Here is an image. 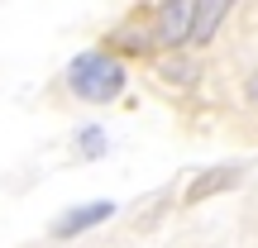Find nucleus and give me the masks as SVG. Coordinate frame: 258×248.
<instances>
[{
	"label": "nucleus",
	"mask_w": 258,
	"mask_h": 248,
	"mask_svg": "<svg viewBox=\"0 0 258 248\" xmlns=\"http://www.w3.org/2000/svg\"><path fill=\"white\" fill-rule=\"evenodd\" d=\"M67 86H72L82 101L105 105V101H115V96H120V86H124V67L115 62L110 53H82L72 67H67Z\"/></svg>",
	"instance_id": "obj_1"
},
{
	"label": "nucleus",
	"mask_w": 258,
	"mask_h": 248,
	"mask_svg": "<svg viewBox=\"0 0 258 248\" xmlns=\"http://www.w3.org/2000/svg\"><path fill=\"white\" fill-rule=\"evenodd\" d=\"M234 177H239V167H211V172H201L191 182V191H186V201H201V196H215L220 186H230Z\"/></svg>",
	"instance_id": "obj_5"
},
{
	"label": "nucleus",
	"mask_w": 258,
	"mask_h": 248,
	"mask_svg": "<svg viewBox=\"0 0 258 248\" xmlns=\"http://www.w3.org/2000/svg\"><path fill=\"white\" fill-rule=\"evenodd\" d=\"M110 215H115V205H110V201H91V205H77V210H67L62 220L53 224V234H57V239H77L82 229H91V224L110 220Z\"/></svg>",
	"instance_id": "obj_3"
},
{
	"label": "nucleus",
	"mask_w": 258,
	"mask_h": 248,
	"mask_svg": "<svg viewBox=\"0 0 258 248\" xmlns=\"http://www.w3.org/2000/svg\"><path fill=\"white\" fill-rule=\"evenodd\" d=\"M163 76H172L177 86H191V67H186V62H177V57H172V62H163Z\"/></svg>",
	"instance_id": "obj_7"
},
{
	"label": "nucleus",
	"mask_w": 258,
	"mask_h": 248,
	"mask_svg": "<svg viewBox=\"0 0 258 248\" xmlns=\"http://www.w3.org/2000/svg\"><path fill=\"white\" fill-rule=\"evenodd\" d=\"M249 101H253V105H258V72H253V76H249Z\"/></svg>",
	"instance_id": "obj_8"
},
{
	"label": "nucleus",
	"mask_w": 258,
	"mask_h": 248,
	"mask_svg": "<svg viewBox=\"0 0 258 248\" xmlns=\"http://www.w3.org/2000/svg\"><path fill=\"white\" fill-rule=\"evenodd\" d=\"M225 10H230V0H206V5H196V19H191V38H186V43H206V38L215 34V24L225 19Z\"/></svg>",
	"instance_id": "obj_4"
},
{
	"label": "nucleus",
	"mask_w": 258,
	"mask_h": 248,
	"mask_svg": "<svg viewBox=\"0 0 258 248\" xmlns=\"http://www.w3.org/2000/svg\"><path fill=\"white\" fill-rule=\"evenodd\" d=\"M77 148H82L86 157H101L105 153V134L101 129H82V134H77Z\"/></svg>",
	"instance_id": "obj_6"
},
{
	"label": "nucleus",
	"mask_w": 258,
	"mask_h": 248,
	"mask_svg": "<svg viewBox=\"0 0 258 248\" xmlns=\"http://www.w3.org/2000/svg\"><path fill=\"white\" fill-rule=\"evenodd\" d=\"M191 19H196V0H172V5H163V15H158V43L163 48H182L186 38H191Z\"/></svg>",
	"instance_id": "obj_2"
}]
</instances>
